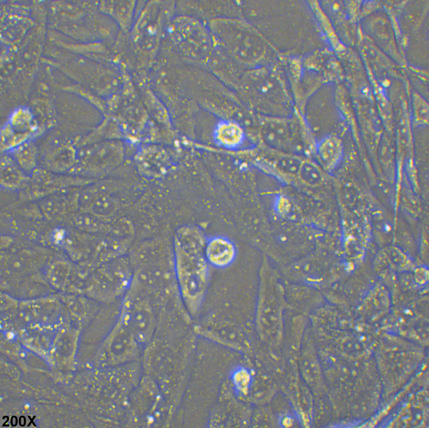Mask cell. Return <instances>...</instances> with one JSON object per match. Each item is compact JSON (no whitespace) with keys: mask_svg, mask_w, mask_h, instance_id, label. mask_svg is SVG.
<instances>
[{"mask_svg":"<svg viewBox=\"0 0 429 428\" xmlns=\"http://www.w3.org/2000/svg\"><path fill=\"white\" fill-rule=\"evenodd\" d=\"M104 347L112 364L119 366L136 362L144 352V348L119 319L106 339Z\"/></svg>","mask_w":429,"mask_h":428,"instance_id":"obj_9","label":"cell"},{"mask_svg":"<svg viewBox=\"0 0 429 428\" xmlns=\"http://www.w3.org/2000/svg\"><path fill=\"white\" fill-rule=\"evenodd\" d=\"M283 70L277 60L270 65L245 71L240 82L244 87L252 88L274 107L280 116L292 112V99Z\"/></svg>","mask_w":429,"mask_h":428,"instance_id":"obj_5","label":"cell"},{"mask_svg":"<svg viewBox=\"0 0 429 428\" xmlns=\"http://www.w3.org/2000/svg\"><path fill=\"white\" fill-rule=\"evenodd\" d=\"M160 399L159 389L152 376L145 374L139 380L127 400V409L134 422L148 423Z\"/></svg>","mask_w":429,"mask_h":428,"instance_id":"obj_10","label":"cell"},{"mask_svg":"<svg viewBox=\"0 0 429 428\" xmlns=\"http://www.w3.org/2000/svg\"><path fill=\"white\" fill-rule=\"evenodd\" d=\"M388 258L392 265L399 269L410 266V261L407 256L400 249L392 247L387 251Z\"/></svg>","mask_w":429,"mask_h":428,"instance_id":"obj_25","label":"cell"},{"mask_svg":"<svg viewBox=\"0 0 429 428\" xmlns=\"http://www.w3.org/2000/svg\"><path fill=\"white\" fill-rule=\"evenodd\" d=\"M412 124L414 127H424L428 125L427 103L417 95L413 99Z\"/></svg>","mask_w":429,"mask_h":428,"instance_id":"obj_23","label":"cell"},{"mask_svg":"<svg viewBox=\"0 0 429 428\" xmlns=\"http://www.w3.org/2000/svg\"><path fill=\"white\" fill-rule=\"evenodd\" d=\"M213 138L219 145L232 150L243 144L245 134L239 124L229 120H221L215 127Z\"/></svg>","mask_w":429,"mask_h":428,"instance_id":"obj_18","label":"cell"},{"mask_svg":"<svg viewBox=\"0 0 429 428\" xmlns=\"http://www.w3.org/2000/svg\"><path fill=\"white\" fill-rule=\"evenodd\" d=\"M20 318L26 323L36 320L46 325L57 319L61 304L55 298L42 297L31 300L22 301L18 304Z\"/></svg>","mask_w":429,"mask_h":428,"instance_id":"obj_12","label":"cell"},{"mask_svg":"<svg viewBox=\"0 0 429 428\" xmlns=\"http://www.w3.org/2000/svg\"><path fill=\"white\" fill-rule=\"evenodd\" d=\"M203 69L214 76L232 81H239L247 71L216 43Z\"/></svg>","mask_w":429,"mask_h":428,"instance_id":"obj_13","label":"cell"},{"mask_svg":"<svg viewBox=\"0 0 429 428\" xmlns=\"http://www.w3.org/2000/svg\"><path fill=\"white\" fill-rule=\"evenodd\" d=\"M205 255L208 261L217 267H225L234 260L236 249L233 243L223 237L211 238L206 244Z\"/></svg>","mask_w":429,"mask_h":428,"instance_id":"obj_17","label":"cell"},{"mask_svg":"<svg viewBox=\"0 0 429 428\" xmlns=\"http://www.w3.org/2000/svg\"><path fill=\"white\" fill-rule=\"evenodd\" d=\"M343 154V140L336 135L331 134L317 142L314 156L321 168L331 171L339 164Z\"/></svg>","mask_w":429,"mask_h":428,"instance_id":"obj_14","label":"cell"},{"mask_svg":"<svg viewBox=\"0 0 429 428\" xmlns=\"http://www.w3.org/2000/svg\"><path fill=\"white\" fill-rule=\"evenodd\" d=\"M6 123L15 132L28 135L33 140L45 134L32 111L26 107L21 106L14 109Z\"/></svg>","mask_w":429,"mask_h":428,"instance_id":"obj_15","label":"cell"},{"mask_svg":"<svg viewBox=\"0 0 429 428\" xmlns=\"http://www.w3.org/2000/svg\"><path fill=\"white\" fill-rule=\"evenodd\" d=\"M176 14L194 16L206 23L218 18L244 17L241 2L229 1H177Z\"/></svg>","mask_w":429,"mask_h":428,"instance_id":"obj_11","label":"cell"},{"mask_svg":"<svg viewBox=\"0 0 429 428\" xmlns=\"http://www.w3.org/2000/svg\"><path fill=\"white\" fill-rule=\"evenodd\" d=\"M7 153L27 175L30 176L37 168L39 152L35 140H29Z\"/></svg>","mask_w":429,"mask_h":428,"instance_id":"obj_20","label":"cell"},{"mask_svg":"<svg viewBox=\"0 0 429 428\" xmlns=\"http://www.w3.org/2000/svg\"><path fill=\"white\" fill-rule=\"evenodd\" d=\"M176 277L183 301L189 312L198 311L207 283V268L199 251L185 250L175 244Z\"/></svg>","mask_w":429,"mask_h":428,"instance_id":"obj_4","label":"cell"},{"mask_svg":"<svg viewBox=\"0 0 429 428\" xmlns=\"http://www.w3.org/2000/svg\"><path fill=\"white\" fill-rule=\"evenodd\" d=\"M141 287L133 280L125 294L118 319L144 348L152 337L155 327V315Z\"/></svg>","mask_w":429,"mask_h":428,"instance_id":"obj_7","label":"cell"},{"mask_svg":"<svg viewBox=\"0 0 429 428\" xmlns=\"http://www.w3.org/2000/svg\"><path fill=\"white\" fill-rule=\"evenodd\" d=\"M123 159L122 144L117 140L86 145L78 148L76 163L70 174L90 179L106 175Z\"/></svg>","mask_w":429,"mask_h":428,"instance_id":"obj_6","label":"cell"},{"mask_svg":"<svg viewBox=\"0 0 429 428\" xmlns=\"http://www.w3.org/2000/svg\"><path fill=\"white\" fill-rule=\"evenodd\" d=\"M215 46L207 23L194 16L176 14L167 26L160 53L203 69Z\"/></svg>","mask_w":429,"mask_h":428,"instance_id":"obj_3","label":"cell"},{"mask_svg":"<svg viewBox=\"0 0 429 428\" xmlns=\"http://www.w3.org/2000/svg\"><path fill=\"white\" fill-rule=\"evenodd\" d=\"M175 1L145 3L127 34L136 64V71L149 72L159 54L167 26L175 15Z\"/></svg>","mask_w":429,"mask_h":428,"instance_id":"obj_2","label":"cell"},{"mask_svg":"<svg viewBox=\"0 0 429 428\" xmlns=\"http://www.w3.org/2000/svg\"><path fill=\"white\" fill-rule=\"evenodd\" d=\"M302 363V371L305 379L311 385H317L321 376L318 363L315 357H303Z\"/></svg>","mask_w":429,"mask_h":428,"instance_id":"obj_24","label":"cell"},{"mask_svg":"<svg viewBox=\"0 0 429 428\" xmlns=\"http://www.w3.org/2000/svg\"><path fill=\"white\" fill-rule=\"evenodd\" d=\"M320 167L309 159H304L300 166L297 177L305 185L316 186L323 180Z\"/></svg>","mask_w":429,"mask_h":428,"instance_id":"obj_22","label":"cell"},{"mask_svg":"<svg viewBox=\"0 0 429 428\" xmlns=\"http://www.w3.org/2000/svg\"><path fill=\"white\" fill-rule=\"evenodd\" d=\"M30 176L27 175L8 153H2L1 186L7 190L23 189Z\"/></svg>","mask_w":429,"mask_h":428,"instance_id":"obj_16","label":"cell"},{"mask_svg":"<svg viewBox=\"0 0 429 428\" xmlns=\"http://www.w3.org/2000/svg\"><path fill=\"white\" fill-rule=\"evenodd\" d=\"M71 271V265L67 261L57 260L51 263L47 269L48 280L56 288H62L68 281Z\"/></svg>","mask_w":429,"mask_h":428,"instance_id":"obj_21","label":"cell"},{"mask_svg":"<svg viewBox=\"0 0 429 428\" xmlns=\"http://www.w3.org/2000/svg\"><path fill=\"white\" fill-rule=\"evenodd\" d=\"M216 45L245 70L270 65L278 59V50L244 17H223L207 23Z\"/></svg>","mask_w":429,"mask_h":428,"instance_id":"obj_1","label":"cell"},{"mask_svg":"<svg viewBox=\"0 0 429 428\" xmlns=\"http://www.w3.org/2000/svg\"><path fill=\"white\" fill-rule=\"evenodd\" d=\"M47 132L38 145L41 167L58 174H70L76 163L78 151L74 137L55 128Z\"/></svg>","mask_w":429,"mask_h":428,"instance_id":"obj_8","label":"cell"},{"mask_svg":"<svg viewBox=\"0 0 429 428\" xmlns=\"http://www.w3.org/2000/svg\"><path fill=\"white\" fill-rule=\"evenodd\" d=\"M137 1H121L107 3L108 12L116 21L120 31L128 34L134 24Z\"/></svg>","mask_w":429,"mask_h":428,"instance_id":"obj_19","label":"cell"}]
</instances>
